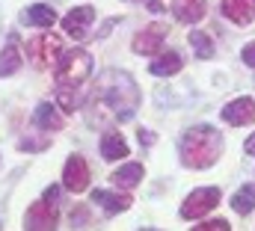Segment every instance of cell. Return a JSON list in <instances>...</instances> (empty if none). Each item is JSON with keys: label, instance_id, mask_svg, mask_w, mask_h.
Instances as JSON below:
<instances>
[{"label": "cell", "instance_id": "obj_12", "mask_svg": "<svg viewBox=\"0 0 255 231\" xmlns=\"http://www.w3.org/2000/svg\"><path fill=\"white\" fill-rule=\"evenodd\" d=\"M92 202H95V205H101L107 217H116V214H122V211H128V208H130V202H133V199H130V196H125V193L95 190V193H92Z\"/></svg>", "mask_w": 255, "mask_h": 231}, {"label": "cell", "instance_id": "obj_26", "mask_svg": "<svg viewBox=\"0 0 255 231\" xmlns=\"http://www.w3.org/2000/svg\"><path fill=\"white\" fill-rule=\"evenodd\" d=\"M57 196H60L57 187H48V190H45V199H48V202H57Z\"/></svg>", "mask_w": 255, "mask_h": 231}, {"label": "cell", "instance_id": "obj_11", "mask_svg": "<svg viewBox=\"0 0 255 231\" xmlns=\"http://www.w3.org/2000/svg\"><path fill=\"white\" fill-rule=\"evenodd\" d=\"M223 18H229L232 24H253L255 21V0H223L220 6Z\"/></svg>", "mask_w": 255, "mask_h": 231}, {"label": "cell", "instance_id": "obj_21", "mask_svg": "<svg viewBox=\"0 0 255 231\" xmlns=\"http://www.w3.org/2000/svg\"><path fill=\"white\" fill-rule=\"evenodd\" d=\"M18 68H21V51H18L15 42H9V45L3 48V54H0V77L15 74Z\"/></svg>", "mask_w": 255, "mask_h": 231}, {"label": "cell", "instance_id": "obj_20", "mask_svg": "<svg viewBox=\"0 0 255 231\" xmlns=\"http://www.w3.org/2000/svg\"><path fill=\"white\" fill-rule=\"evenodd\" d=\"M57 104L63 107L65 113L80 110V104H83V92H80V86H60V89H57Z\"/></svg>", "mask_w": 255, "mask_h": 231}, {"label": "cell", "instance_id": "obj_25", "mask_svg": "<svg viewBox=\"0 0 255 231\" xmlns=\"http://www.w3.org/2000/svg\"><path fill=\"white\" fill-rule=\"evenodd\" d=\"M139 142H142V145H154V133H148V130H139Z\"/></svg>", "mask_w": 255, "mask_h": 231}, {"label": "cell", "instance_id": "obj_22", "mask_svg": "<svg viewBox=\"0 0 255 231\" xmlns=\"http://www.w3.org/2000/svg\"><path fill=\"white\" fill-rule=\"evenodd\" d=\"M187 39H190V48L196 51V57H199V59H211V57H214V42H211V36H208V33L193 30Z\"/></svg>", "mask_w": 255, "mask_h": 231}, {"label": "cell", "instance_id": "obj_10", "mask_svg": "<svg viewBox=\"0 0 255 231\" xmlns=\"http://www.w3.org/2000/svg\"><path fill=\"white\" fill-rule=\"evenodd\" d=\"M223 121L241 127V124H253L255 121V101L253 98H235L223 107Z\"/></svg>", "mask_w": 255, "mask_h": 231}, {"label": "cell", "instance_id": "obj_19", "mask_svg": "<svg viewBox=\"0 0 255 231\" xmlns=\"http://www.w3.org/2000/svg\"><path fill=\"white\" fill-rule=\"evenodd\" d=\"M232 211H235V214H241V217L253 214V211H255V184L241 187V190L232 196Z\"/></svg>", "mask_w": 255, "mask_h": 231}, {"label": "cell", "instance_id": "obj_27", "mask_svg": "<svg viewBox=\"0 0 255 231\" xmlns=\"http://www.w3.org/2000/svg\"><path fill=\"white\" fill-rule=\"evenodd\" d=\"M244 148H247V154H255V133L247 139V145H244Z\"/></svg>", "mask_w": 255, "mask_h": 231}, {"label": "cell", "instance_id": "obj_15", "mask_svg": "<svg viewBox=\"0 0 255 231\" xmlns=\"http://www.w3.org/2000/svg\"><path fill=\"white\" fill-rule=\"evenodd\" d=\"M101 154H104V160H125L128 157L125 136H122L119 130H107V133L101 136Z\"/></svg>", "mask_w": 255, "mask_h": 231}, {"label": "cell", "instance_id": "obj_3", "mask_svg": "<svg viewBox=\"0 0 255 231\" xmlns=\"http://www.w3.org/2000/svg\"><path fill=\"white\" fill-rule=\"evenodd\" d=\"M89 74H92V57L80 48L65 51L63 57L57 59V71H54L57 86H83Z\"/></svg>", "mask_w": 255, "mask_h": 231}, {"label": "cell", "instance_id": "obj_5", "mask_svg": "<svg viewBox=\"0 0 255 231\" xmlns=\"http://www.w3.org/2000/svg\"><path fill=\"white\" fill-rule=\"evenodd\" d=\"M220 205V187H202V190H193L187 196V202L181 205V217L184 220H199L205 217L208 211H214Z\"/></svg>", "mask_w": 255, "mask_h": 231}, {"label": "cell", "instance_id": "obj_16", "mask_svg": "<svg viewBox=\"0 0 255 231\" xmlns=\"http://www.w3.org/2000/svg\"><path fill=\"white\" fill-rule=\"evenodd\" d=\"M33 124H36V127H42V130H51V133H54V130H60V127H63V118H60V113L54 110V104H48V101H45V104H39V107H36V113H33Z\"/></svg>", "mask_w": 255, "mask_h": 231}, {"label": "cell", "instance_id": "obj_24", "mask_svg": "<svg viewBox=\"0 0 255 231\" xmlns=\"http://www.w3.org/2000/svg\"><path fill=\"white\" fill-rule=\"evenodd\" d=\"M241 59H244L250 68H255V42H253V45H247V48L241 51Z\"/></svg>", "mask_w": 255, "mask_h": 231}, {"label": "cell", "instance_id": "obj_13", "mask_svg": "<svg viewBox=\"0 0 255 231\" xmlns=\"http://www.w3.org/2000/svg\"><path fill=\"white\" fill-rule=\"evenodd\" d=\"M21 24L27 27H54L57 24V12L48 3H33L21 12Z\"/></svg>", "mask_w": 255, "mask_h": 231}, {"label": "cell", "instance_id": "obj_8", "mask_svg": "<svg viewBox=\"0 0 255 231\" xmlns=\"http://www.w3.org/2000/svg\"><path fill=\"white\" fill-rule=\"evenodd\" d=\"M63 187L68 193H83L89 187V166L80 154H71L63 169Z\"/></svg>", "mask_w": 255, "mask_h": 231}, {"label": "cell", "instance_id": "obj_23", "mask_svg": "<svg viewBox=\"0 0 255 231\" xmlns=\"http://www.w3.org/2000/svg\"><path fill=\"white\" fill-rule=\"evenodd\" d=\"M196 231H229V223L226 220H208V223L196 226Z\"/></svg>", "mask_w": 255, "mask_h": 231}, {"label": "cell", "instance_id": "obj_7", "mask_svg": "<svg viewBox=\"0 0 255 231\" xmlns=\"http://www.w3.org/2000/svg\"><path fill=\"white\" fill-rule=\"evenodd\" d=\"M57 220H60V214H57V202L42 199V202L30 205V211H27V217H24V229L51 231V229H57Z\"/></svg>", "mask_w": 255, "mask_h": 231}, {"label": "cell", "instance_id": "obj_6", "mask_svg": "<svg viewBox=\"0 0 255 231\" xmlns=\"http://www.w3.org/2000/svg\"><path fill=\"white\" fill-rule=\"evenodd\" d=\"M166 24H148L145 30H139L136 36H133V54H139V57H157L160 54V48H163V42H166Z\"/></svg>", "mask_w": 255, "mask_h": 231}, {"label": "cell", "instance_id": "obj_9", "mask_svg": "<svg viewBox=\"0 0 255 231\" xmlns=\"http://www.w3.org/2000/svg\"><path fill=\"white\" fill-rule=\"evenodd\" d=\"M92 21H95V9L92 6H74L63 18V30L68 36H74V39H86Z\"/></svg>", "mask_w": 255, "mask_h": 231}, {"label": "cell", "instance_id": "obj_18", "mask_svg": "<svg viewBox=\"0 0 255 231\" xmlns=\"http://www.w3.org/2000/svg\"><path fill=\"white\" fill-rule=\"evenodd\" d=\"M110 178H113V184H116V187L130 190V187H136V184L142 181V163H125L122 169H116Z\"/></svg>", "mask_w": 255, "mask_h": 231}, {"label": "cell", "instance_id": "obj_14", "mask_svg": "<svg viewBox=\"0 0 255 231\" xmlns=\"http://www.w3.org/2000/svg\"><path fill=\"white\" fill-rule=\"evenodd\" d=\"M172 12H175V18H178L181 24H196V21L205 18L208 0H175V3H172Z\"/></svg>", "mask_w": 255, "mask_h": 231}, {"label": "cell", "instance_id": "obj_4", "mask_svg": "<svg viewBox=\"0 0 255 231\" xmlns=\"http://www.w3.org/2000/svg\"><path fill=\"white\" fill-rule=\"evenodd\" d=\"M60 51H63V42H60V36H36V39H30L27 42V57L30 62L39 68V71H45L54 59L60 57Z\"/></svg>", "mask_w": 255, "mask_h": 231}, {"label": "cell", "instance_id": "obj_1", "mask_svg": "<svg viewBox=\"0 0 255 231\" xmlns=\"http://www.w3.org/2000/svg\"><path fill=\"white\" fill-rule=\"evenodd\" d=\"M89 124L104 121H125L139 107V89L133 77L125 71H104L98 80V89L89 101Z\"/></svg>", "mask_w": 255, "mask_h": 231}, {"label": "cell", "instance_id": "obj_2", "mask_svg": "<svg viewBox=\"0 0 255 231\" xmlns=\"http://www.w3.org/2000/svg\"><path fill=\"white\" fill-rule=\"evenodd\" d=\"M220 148H223V136L211 124L190 127L181 139V163L187 169H208L217 163Z\"/></svg>", "mask_w": 255, "mask_h": 231}, {"label": "cell", "instance_id": "obj_17", "mask_svg": "<svg viewBox=\"0 0 255 231\" xmlns=\"http://www.w3.org/2000/svg\"><path fill=\"white\" fill-rule=\"evenodd\" d=\"M181 57L175 54V51H169V54H160V57L151 62V74L154 77H169V74H178L181 71Z\"/></svg>", "mask_w": 255, "mask_h": 231}]
</instances>
